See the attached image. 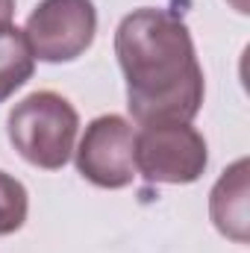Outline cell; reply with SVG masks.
Masks as SVG:
<instances>
[{"label": "cell", "mask_w": 250, "mask_h": 253, "mask_svg": "<svg viewBox=\"0 0 250 253\" xmlns=\"http://www.w3.org/2000/svg\"><path fill=\"white\" fill-rule=\"evenodd\" d=\"M126 109L138 126L188 124L203 106V68L186 21L168 9H135L115 30Z\"/></svg>", "instance_id": "1"}, {"label": "cell", "mask_w": 250, "mask_h": 253, "mask_svg": "<svg viewBox=\"0 0 250 253\" xmlns=\"http://www.w3.org/2000/svg\"><path fill=\"white\" fill-rule=\"evenodd\" d=\"M80 129L77 109L56 91H33L24 97L6 121L12 147L36 168L59 171L74 153Z\"/></svg>", "instance_id": "2"}, {"label": "cell", "mask_w": 250, "mask_h": 253, "mask_svg": "<svg viewBox=\"0 0 250 253\" xmlns=\"http://www.w3.org/2000/svg\"><path fill=\"white\" fill-rule=\"evenodd\" d=\"M206 162V138L191 124L141 126L135 132V171L147 183L186 186L203 177Z\"/></svg>", "instance_id": "3"}, {"label": "cell", "mask_w": 250, "mask_h": 253, "mask_svg": "<svg viewBox=\"0 0 250 253\" xmlns=\"http://www.w3.org/2000/svg\"><path fill=\"white\" fill-rule=\"evenodd\" d=\"M24 33L42 62H74L94 42L97 9L91 0H42Z\"/></svg>", "instance_id": "4"}, {"label": "cell", "mask_w": 250, "mask_h": 253, "mask_svg": "<svg viewBox=\"0 0 250 253\" xmlns=\"http://www.w3.org/2000/svg\"><path fill=\"white\" fill-rule=\"evenodd\" d=\"M77 171L97 189H124L135 180V129L121 115H100L85 126Z\"/></svg>", "instance_id": "5"}, {"label": "cell", "mask_w": 250, "mask_h": 253, "mask_svg": "<svg viewBox=\"0 0 250 253\" xmlns=\"http://www.w3.org/2000/svg\"><path fill=\"white\" fill-rule=\"evenodd\" d=\"M209 215L221 236L248 242V159L230 165L209 194Z\"/></svg>", "instance_id": "6"}, {"label": "cell", "mask_w": 250, "mask_h": 253, "mask_svg": "<svg viewBox=\"0 0 250 253\" xmlns=\"http://www.w3.org/2000/svg\"><path fill=\"white\" fill-rule=\"evenodd\" d=\"M36 71V53L27 42V33L0 24V103L9 100Z\"/></svg>", "instance_id": "7"}, {"label": "cell", "mask_w": 250, "mask_h": 253, "mask_svg": "<svg viewBox=\"0 0 250 253\" xmlns=\"http://www.w3.org/2000/svg\"><path fill=\"white\" fill-rule=\"evenodd\" d=\"M30 212V197L21 180L0 171V236H12L24 227Z\"/></svg>", "instance_id": "8"}, {"label": "cell", "mask_w": 250, "mask_h": 253, "mask_svg": "<svg viewBox=\"0 0 250 253\" xmlns=\"http://www.w3.org/2000/svg\"><path fill=\"white\" fill-rule=\"evenodd\" d=\"M15 15V0H0V24H9Z\"/></svg>", "instance_id": "9"}]
</instances>
